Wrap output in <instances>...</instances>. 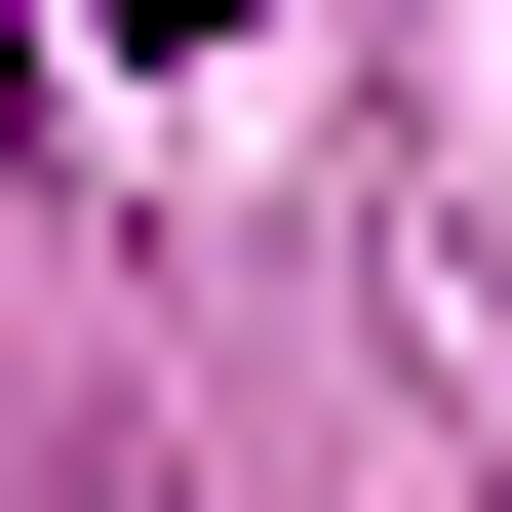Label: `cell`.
<instances>
[{
    "instance_id": "obj_1",
    "label": "cell",
    "mask_w": 512,
    "mask_h": 512,
    "mask_svg": "<svg viewBox=\"0 0 512 512\" xmlns=\"http://www.w3.org/2000/svg\"><path fill=\"white\" fill-rule=\"evenodd\" d=\"M119 40H237V0H119Z\"/></svg>"
}]
</instances>
